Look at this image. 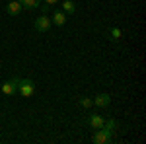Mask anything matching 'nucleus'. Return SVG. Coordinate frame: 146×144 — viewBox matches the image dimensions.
Here are the masks:
<instances>
[{"instance_id": "6e6552de", "label": "nucleus", "mask_w": 146, "mask_h": 144, "mask_svg": "<svg viewBox=\"0 0 146 144\" xmlns=\"http://www.w3.org/2000/svg\"><path fill=\"white\" fill-rule=\"evenodd\" d=\"M51 22L55 23V25H58V27H62V25L66 23V14H64L62 10H55L53 12V20H51Z\"/></svg>"}, {"instance_id": "423d86ee", "label": "nucleus", "mask_w": 146, "mask_h": 144, "mask_svg": "<svg viewBox=\"0 0 146 144\" xmlns=\"http://www.w3.org/2000/svg\"><path fill=\"white\" fill-rule=\"evenodd\" d=\"M88 125H90L92 131H98V129H101V127L105 125V119H103L101 115H98V113H92L90 119H88Z\"/></svg>"}, {"instance_id": "20e7f679", "label": "nucleus", "mask_w": 146, "mask_h": 144, "mask_svg": "<svg viewBox=\"0 0 146 144\" xmlns=\"http://www.w3.org/2000/svg\"><path fill=\"white\" fill-rule=\"evenodd\" d=\"M92 142L96 144H105V142H111V134L107 133L103 127L98 129V131H94V136H92Z\"/></svg>"}, {"instance_id": "4468645a", "label": "nucleus", "mask_w": 146, "mask_h": 144, "mask_svg": "<svg viewBox=\"0 0 146 144\" xmlns=\"http://www.w3.org/2000/svg\"><path fill=\"white\" fill-rule=\"evenodd\" d=\"M49 8H51L49 4H43V6H41V12H43V14H47V12H49Z\"/></svg>"}, {"instance_id": "7ed1b4c3", "label": "nucleus", "mask_w": 146, "mask_h": 144, "mask_svg": "<svg viewBox=\"0 0 146 144\" xmlns=\"http://www.w3.org/2000/svg\"><path fill=\"white\" fill-rule=\"evenodd\" d=\"M18 84H20V78H10L2 84V94L4 96H14L18 94Z\"/></svg>"}, {"instance_id": "1a4fd4ad", "label": "nucleus", "mask_w": 146, "mask_h": 144, "mask_svg": "<svg viewBox=\"0 0 146 144\" xmlns=\"http://www.w3.org/2000/svg\"><path fill=\"white\" fill-rule=\"evenodd\" d=\"M20 4H22V8H25V10H37L39 6H41V0H18Z\"/></svg>"}, {"instance_id": "0eeeda50", "label": "nucleus", "mask_w": 146, "mask_h": 144, "mask_svg": "<svg viewBox=\"0 0 146 144\" xmlns=\"http://www.w3.org/2000/svg\"><path fill=\"white\" fill-rule=\"evenodd\" d=\"M109 103H111L109 94H98V96L94 98V105H96V107H107Z\"/></svg>"}, {"instance_id": "f257e3e1", "label": "nucleus", "mask_w": 146, "mask_h": 144, "mask_svg": "<svg viewBox=\"0 0 146 144\" xmlns=\"http://www.w3.org/2000/svg\"><path fill=\"white\" fill-rule=\"evenodd\" d=\"M18 94H20L22 98H31V96H35V82L29 80V78L20 80V84H18Z\"/></svg>"}, {"instance_id": "9d476101", "label": "nucleus", "mask_w": 146, "mask_h": 144, "mask_svg": "<svg viewBox=\"0 0 146 144\" xmlns=\"http://www.w3.org/2000/svg\"><path fill=\"white\" fill-rule=\"evenodd\" d=\"M60 8H62L64 14H74V12H76V4H74L72 0H62V2H60Z\"/></svg>"}, {"instance_id": "f8f14e48", "label": "nucleus", "mask_w": 146, "mask_h": 144, "mask_svg": "<svg viewBox=\"0 0 146 144\" xmlns=\"http://www.w3.org/2000/svg\"><path fill=\"white\" fill-rule=\"evenodd\" d=\"M80 105H82L84 109H90V107H94V100H92V98H82V100H80Z\"/></svg>"}, {"instance_id": "ddd939ff", "label": "nucleus", "mask_w": 146, "mask_h": 144, "mask_svg": "<svg viewBox=\"0 0 146 144\" xmlns=\"http://www.w3.org/2000/svg\"><path fill=\"white\" fill-rule=\"evenodd\" d=\"M43 2H45V4H49V6H55V4H58V2H60V0H43Z\"/></svg>"}, {"instance_id": "9b49d317", "label": "nucleus", "mask_w": 146, "mask_h": 144, "mask_svg": "<svg viewBox=\"0 0 146 144\" xmlns=\"http://www.w3.org/2000/svg\"><path fill=\"white\" fill-rule=\"evenodd\" d=\"M109 35H111V41H115V43H119L121 37H123V33H121L119 27H111V29H109Z\"/></svg>"}, {"instance_id": "f03ea898", "label": "nucleus", "mask_w": 146, "mask_h": 144, "mask_svg": "<svg viewBox=\"0 0 146 144\" xmlns=\"http://www.w3.org/2000/svg\"><path fill=\"white\" fill-rule=\"evenodd\" d=\"M51 25H53V22L49 20V16H47V14H41V16L35 20V23H33L35 31H39V33H45V31H49V29H51Z\"/></svg>"}, {"instance_id": "39448f33", "label": "nucleus", "mask_w": 146, "mask_h": 144, "mask_svg": "<svg viewBox=\"0 0 146 144\" xmlns=\"http://www.w3.org/2000/svg\"><path fill=\"white\" fill-rule=\"evenodd\" d=\"M22 4L18 2V0H10L8 4H6V14L8 16H12V18H16V16H20L22 14Z\"/></svg>"}]
</instances>
